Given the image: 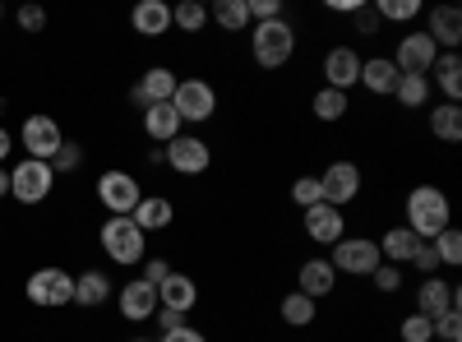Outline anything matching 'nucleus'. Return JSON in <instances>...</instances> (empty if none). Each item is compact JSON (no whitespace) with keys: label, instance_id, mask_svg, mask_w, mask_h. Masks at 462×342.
Segmentation results:
<instances>
[{"label":"nucleus","instance_id":"obj_1","mask_svg":"<svg viewBox=\"0 0 462 342\" xmlns=\"http://www.w3.org/2000/svg\"><path fill=\"white\" fill-rule=\"evenodd\" d=\"M402 226L416 241H435L444 226H453V204L439 185H411L407 189V204H402Z\"/></svg>","mask_w":462,"mask_h":342},{"label":"nucleus","instance_id":"obj_2","mask_svg":"<svg viewBox=\"0 0 462 342\" xmlns=\"http://www.w3.org/2000/svg\"><path fill=\"white\" fill-rule=\"evenodd\" d=\"M250 56H254L259 69H282L296 56V28H291V19L250 23Z\"/></svg>","mask_w":462,"mask_h":342},{"label":"nucleus","instance_id":"obj_3","mask_svg":"<svg viewBox=\"0 0 462 342\" xmlns=\"http://www.w3.org/2000/svg\"><path fill=\"white\" fill-rule=\"evenodd\" d=\"M97 241H102V254L111 263H121V269H134V263L148 259V236L134 226V217H106Z\"/></svg>","mask_w":462,"mask_h":342},{"label":"nucleus","instance_id":"obj_4","mask_svg":"<svg viewBox=\"0 0 462 342\" xmlns=\"http://www.w3.org/2000/svg\"><path fill=\"white\" fill-rule=\"evenodd\" d=\"M328 263H333V273L342 278H370L374 269H379V245H374V236H342L333 250H328Z\"/></svg>","mask_w":462,"mask_h":342},{"label":"nucleus","instance_id":"obj_5","mask_svg":"<svg viewBox=\"0 0 462 342\" xmlns=\"http://www.w3.org/2000/svg\"><path fill=\"white\" fill-rule=\"evenodd\" d=\"M171 106H176L180 125H204L217 116V88L208 79H180L171 93Z\"/></svg>","mask_w":462,"mask_h":342},{"label":"nucleus","instance_id":"obj_6","mask_svg":"<svg viewBox=\"0 0 462 342\" xmlns=\"http://www.w3.org/2000/svg\"><path fill=\"white\" fill-rule=\"evenodd\" d=\"M139 180L130 176V171H121V167H111V171H102L97 176V204L111 213V217H130L134 208H139Z\"/></svg>","mask_w":462,"mask_h":342},{"label":"nucleus","instance_id":"obj_7","mask_svg":"<svg viewBox=\"0 0 462 342\" xmlns=\"http://www.w3.org/2000/svg\"><path fill=\"white\" fill-rule=\"evenodd\" d=\"M23 291H28V300L37 310H56V306H69V300H74V278L65 269H56V263H47V269L28 273Z\"/></svg>","mask_w":462,"mask_h":342},{"label":"nucleus","instance_id":"obj_8","mask_svg":"<svg viewBox=\"0 0 462 342\" xmlns=\"http://www.w3.org/2000/svg\"><path fill=\"white\" fill-rule=\"evenodd\" d=\"M51 185H56L51 162H32V158H23V162L10 167V199H19V204H42V199L51 195Z\"/></svg>","mask_w":462,"mask_h":342},{"label":"nucleus","instance_id":"obj_9","mask_svg":"<svg viewBox=\"0 0 462 342\" xmlns=\"http://www.w3.org/2000/svg\"><path fill=\"white\" fill-rule=\"evenodd\" d=\"M162 162H167L176 176H204V171L213 167V148H208V139H199V134H176V139L162 148Z\"/></svg>","mask_w":462,"mask_h":342},{"label":"nucleus","instance_id":"obj_10","mask_svg":"<svg viewBox=\"0 0 462 342\" xmlns=\"http://www.w3.org/2000/svg\"><path fill=\"white\" fill-rule=\"evenodd\" d=\"M319 185H324V204L346 208V204H356V199H361V185H365V176H361V167H356V162L337 158V162H328V167H324Z\"/></svg>","mask_w":462,"mask_h":342},{"label":"nucleus","instance_id":"obj_11","mask_svg":"<svg viewBox=\"0 0 462 342\" xmlns=\"http://www.w3.org/2000/svg\"><path fill=\"white\" fill-rule=\"evenodd\" d=\"M19 143H23V158H32V162H51V158L60 153L65 134H60V125H56L51 116H42V111H37V116L23 121Z\"/></svg>","mask_w":462,"mask_h":342},{"label":"nucleus","instance_id":"obj_12","mask_svg":"<svg viewBox=\"0 0 462 342\" xmlns=\"http://www.w3.org/2000/svg\"><path fill=\"white\" fill-rule=\"evenodd\" d=\"M435 56H439V47H435L420 28H411V32L398 37V51H393L389 60L398 65V74H430Z\"/></svg>","mask_w":462,"mask_h":342},{"label":"nucleus","instance_id":"obj_13","mask_svg":"<svg viewBox=\"0 0 462 342\" xmlns=\"http://www.w3.org/2000/svg\"><path fill=\"white\" fill-rule=\"evenodd\" d=\"M300 226H305V236H310L315 245H328V250L346 236V217H342V208H333V204L305 208V213H300Z\"/></svg>","mask_w":462,"mask_h":342},{"label":"nucleus","instance_id":"obj_14","mask_svg":"<svg viewBox=\"0 0 462 342\" xmlns=\"http://www.w3.org/2000/svg\"><path fill=\"white\" fill-rule=\"evenodd\" d=\"M462 300V287H453L448 278H420V287H416V315H426V319H439L444 310H453Z\"/></svg>","mask_w":462,"mask_h":342},{"label":"nucleus","instance_id":"obj_15","mask_svg":"<svg viewBox=\"0 0 462 342\" xmlns=\"http://www.w3.org/2000/svg\"><path fill=\"white\" fill-rule=\"evenodd\" d=\"M356 84H361V51H352V47L324 51V88L346 93V88H356Z\"/></svg>","mask_w":462,"mask_h":342},{"label":"nucleus","instance_id":"obj_16","mask_svg":"<svg viewBox=\"0 0 462 342\" xmlns=\"http://www.w3.org/2000/svg\"><path fill=\"white\" fill-rule=\"evenodd\" d=\"M116 306H121V315L130 324H143V319L158 315V287H148L143 278H130L121 291H116Z\"/></svg>","mask_w":462,"mask_h":342},{"label":"nucleus","instance_id":"obj_17","mask_svg":"<svg viewBox=\"0 0 462 342\" xmlns=\"http://www.w3.org/2000/svg\"><path fill=\"white\" fill-rule=\"evenodd\" d=\"M420 32H426L439 51H457L462 47V10L457 5H435L426 14V28Z\"/></svg>","mask_w":462,"mask_h":342},{"label":"nucleus","instance_id":"obj_18","mask_svg":"<svg viewBox=\"0 0 462 342\" xmlns=\"http://www.w3.org/2000/svg\"><path fill=\"white\" fill-rule=\"evenodd\" d=\"M176 69H167V65H152V69H143L139 74V84L130 88V102H139V106H158V102H171V93H176Z\"/></svg>","mask_w":462,"mask_h":342},{"label":"nucleus","instance_id":"obj_19","mask_svg":"<svg viewBox=\"0 0 462 342\" xmlns=\"http://www.w3.org/2000/svg\"><path fill=\"white\" fill-rule=\"evenodd\" d=\"M296 291H300V296H310V300L333 296V291H337L333 263H328V259H300V269H296Z\"/></svg>","mask_w":462,"mask_h":342},{"label":"nucleus","instance_id":"obj_20","mask_svg":"<svg viewBox=\"0 0 462 342\" xmlns=\"http://www.w3.org/2000/svg\"><path fill=\"white\" fill-rule=\"evenodd\" d=\"M158 306L162 310H176V315H189L199 306V282L189 273H171L162 287H158Z\"/></svg>","mask_w":462,"mask_h":342},{"label":"nucleus","instance_id":"obj_21","mask_svg":"<svg viewBox=\"0 0 462 342\" xmlns=\"http://www.w3.org/2000/svg\"><path fill=\"white\" fill-rule=\"evenodd\" d=\"M130 217H134V226H139L143 236H152V232H167V226L176 222V204L167 195H143Z\"/></svg>","mask_w":462,"mask_h":342},{"label":"nucleus","instance_id":"obj_22","mask_svg":"<svg viewBox=\"0 0 462 342\" xmlns=\"http://www.w3.org/2000/svg\"><path fill=\"white\" fill-rule=\"evenodd\" d=\"M130 28L139 37H167L171 32V5L167 0H139L134 14H130Z\"/></svg>","mask_w":462,"mask_h":342},{"label":"nucleus","instance_id":"obj_23","mask_svg":"<svg viewBox=\"0 0 462 342\" xmlns=\"http://www.w3.org/2000/svg\"><path fill=\"white\" fill-rule=\"evenodd\" d=\"M361 88L374 93V97H393L398 88V65L389 56H365L361 60Z\"/></svg>","mask_w":462,"mask_h":342},{"label":"nucleus","instance_id":"obj_24","mask_svg":"<svg viewBox=\"0 0 462 342\" xmlns=\"http://www.w3.org/2000/svg\"><path fill=\"white\" fill-rule=\"evenodd\" d=\"M143 134L152 143H171L176 134H185L180 116H176V106L171 102H158V106H143Z\"/></svg>","mask_w":462,"mask_h":342},{"label":"nucleus","instance_id":"obj_25","mask_svg":"<svg viewBox=\"0 0 462 342\" xmlns=\"http://www.w3.org/2000/svg\"><path fill=\"white\" fill-rule=\"evenodd\" d=\"M374 245H379V259H383V263H393V269H407V259H411V250H416V236L407 232L402 222H393Z\"/></svg>","mask_w":462,"mask_h":342},{"label":"nucleus","instance_id":"obj_26","mask_svg":"<svg viewBox=\"0 0 462 342\" xmlns=\"http://www.w3.org/2000/svg\"><path fill=\"white\" fill-rule=\"evenodd\" d=\"M116 291H111V278L102 273V269H88V273H79L74 278V306H84V310H97L102 300H111Z\"/></svg>","mask_w":462,"mask_h":342},{"label":"nucleus","instance_id":"obj_27","mask_svg":"<svg viewBox=\"0 0 462 342\" xmlns=\"http://www.w3.org/2000/svg\"><path fill=\"white\" fill-rule=\"evenodd\" d=\"M430 74H435V84H439V93H444L448 102L462 97V56H457V51H439L435 65H430Z\"/></svg>","mask_w":462,"mask_h":342},{"label":"nucleus","instance_id":"obj_28","mask_svg":"<svg viewBox=\"0 0 462 342\" xmlns=\"http://www.w3.org/2000/svg\"><path fill=\"white\" fill-rule=\"evenodd\" d=\"M278 315H282V324H291V328H310L315 315H319V300L300 296V291H287V296L278 300Z\"/></svg>","mask_w":462,"mask_h":342},{"label":"nucleus","instance_id":"obj_29","mask_svg":"<svg viewBox=\"0 0 462 342\" xmlns=\"http://www.w3.org/2000/svg\"><path fill=\"white\" fill-rule=\"evenodd\" d=\"M393 97H398L407 111L430 106V74H398V88H393Z\"/></svg>","mask_w":462,"mask_h":342},{"label":"nucleus","instance_id":"obj_30","mask_svg":"<svg viewBox=\"0 0 462 342\" xmlns=\"http://www.w3.org/2000/svg\"><path fill=\"white\" fill-rule=\"evenodd\" d=\"M430 134L444 139V143H457L462 139V106L457 102H439L430 111Z\"/></svg>","mask_w":462,"mask_h":342},{"label":"nucleus","instance_id":"obj_31","mask_svg":"<svg viewBox=\"0 0 462 342\" xmlns=\"http://www.w3.org/2000/svg\"><path fill=\"white\" fill-rule=\"evenodd\" d=\"M346 93H337V88H319L315 97H310V111H315V121H324V125H337L342 116H346Z\"/></svg>","mask_w":462,"mask_h":342},{"label":"nucleus","instance_id":"obj_32","mask_svg":"<svg viewBox=\"0 0 462 342\" xmlns=\"http://www.w3.org/2000/svg\"><path fill=\"white\" fill-rule=\"evenodd\" d=\"M213 23H217L222 32H245V28H250L245 0H213Z\"/></svg>","mask_w":462,"mask_h":342},{"label":"nucleus","instance_id":"obj_33","mask_svg":"<svg viewBox=\"0 0 462 342\" xmlns=\"http://www.w3.org/2000/svg\"><path fill=\"white\" fill-rule=\"evenodd\" d=\"M171 28H180V32H204V28H208V10L199 5V0H180V5H171Z\"/></svg>","mask_w":462,"mask_h":342},{"label":"nucleus","instance_id":"obj_34","mask_svg":"<svg viewBox=\"0 0 462 342\" xmlns=\"http://www.w3.org/2000/svg\"><path fill=\"white\" fill-rule=\"evenodd\" d=\"M430 245L439 254V269H444V263H448V269H457V263H462V232H457V226H444Z\"/></svg>","mask_w":462,"mask_h":342},{"label":"nucleus","instance_id":"obj_35","mask_svg":"<svg viewBox=\"0 0 462 342\" xmlns=\"http://www.w3.org/2000/svg\"><path fill=\"white\" fill-rule=\"evenodd\" d=\"M291 204L305 213V208H315V204H324V185H319V176H296L291 180Z\"/></svg>","mask_w":462,"mask_h":342},{"label":"nucleus","instance_id":"obj_36","mask_svg":"<svg viewBox=\"0 0 462 342\" xmlns=\"http://www.w3.org/2000/svg\"><path fill=\"white\" fill-rule=\"evenodd\" d=\"M374 14H379V23L383 19L389 23H411V19H420V0H379Z\"/></svg>","mask_w":462,"mask_h":342},{"label":"nucleus","instance_id":"obj_37","mask_svg":"<svg viewBox=\"0 0 462 342\" xmlns=\"http://www.w3.org/2000/svg\"><path fill=\"white\" fill-rule=\"evenodd\" d=\"M398 337H402V342H435V324H430L426 315L411 310V315L398 324Z\"/></svg>","mask_w":462,"mask_h":342},{"label":"nucleus","instance_id":"obj_38","mask_svg":"<svg viewBox=\"0 0 462 342\" xmlns=\"http://www.w3.org/2000/svg\"><path fill=\"white\" fill-rule=\"evenodd\" d=\"M407 263H411V269H416L420 278H435V273H439V254H435V245H430V241H416V250H411V259H407Z\"/></svg>","mask_w":462,"mask_h":342},{"label":"nucleus","instance_id":"obj_39","mask_svg":"<svg viewBox=\"0 0 462 342\" xmlns=\"http://www.w3.org/2000/svg\"><path fill=\"white\" fill-rule=\"evenodd\" d=\"M370 282H374L379 296H398V291H402V269H393V263H379V269L370 273Z\"/></svg>","mask_w":462,"mask_h":342},{"label":"nucleus","instance_id":"obj_40","mask_svg":"<svg viewBox=\"0 0 462 342\" xmlns=\"http://www.w3.org/2000/svg\"><path fill=\"white\" fill-rule=\"evenodd\" d=\"M250 10V23H273V19H287V5L282 0H245Z\"/></svg>","mask_w":462,"mask_h":342},{"label":"nucleus","instance_id":"obj_41","mask_svg":"<svg viewBox=\"0 0 462 342\" xmlns=\"http://www.w3.org/2000/svg\"><path fill=\"white\" fill-rule=\"evenodd\" d=\"M435 324V337L439 342H462V310L453 306V310H444L439 319H430Z\"/></svg>","mask_w":462,"mask_h":342},{"label":"nucleus","instance_id":"obj_42","mask_svg":"<svg viewBox=\"0 0 462 342\" xmlns=\"http://www.w3.org/2000/svg\"><path fill=\"white\" fill-rule=\"evenodd\" d=\"M171 273H176V269H171L167 259H143V273H139V278H143L148 287H162V282H167Z\"/></svg>","mask_w":462,"mask_h":342},{"label":"nucleus","instance_id":"obj_43","mask_svg":"<svg viewBox=\"0 0 462 342\" xmlns=\"http://www.w3.org/2000/svg\"><path fill=\"white\" fill-rule=\"evenodd\" d=\"M79 162H84V148L79 143H60V153L51 158V171H74Z\"/></svg>","mask_w":462,"mask_h":342},{"label":"nucleus","instance_id":"obj_44","mask_svg":"<svg viewBox=\"0 0 462 342\" xmlns=\"http://www.w3.org/2000/svg\"><path fill=\"white\" fill-rule=\"evenodd\" d=\"M14 19H19L23 32H42V28H47V10H37V5H19Z\"/></svg>","mask_w":462,"mask_h":342},{"label":"nucleus","instance_id":"obj_45","mask_svg":"<svg viewBox=\"0 0 462 342\" xmlns=\"http://www.w3.org/2000/svg\"><path fill=\"white\" fill-rule=\"evenodd\" d=\"M356 19V37H374L379 32V14H374V5H365L361 14H352Z\"/></svg>","mask_w":462,"mask_h":342},{"label":"nucleus","instance_id":"obj_46","mask_svg":"<svg viewBox=\"0 0 462 342\" xmlns=\"http://www.w3.org/2000/svg\"><path fill=\"white\" fill-rule=\"evenodd\" d=\"M158 342H208V333H199V328H189V324H180L176 333H162Z\"/></svg>","mask_w":462,"mask_h":342},{"label":"nucleus","instance_id":"obj_47","mask_svg":"<svg viewBox=\"0 0 462 342\" xmlns=\"http://www.w3.org/2000/svg\"><path fill=\"white\" fill-rule=\"evenodd\" d=\"M152 319H158V328H162V333H176V328L185 324V315H176V310H162V306H158V315H152Z\"/></svg>","mask_w":462,"mask_h":342},{"label":"nucleus","instance_id":"obj_48","mask_svg":"<svg viewBox=\"0 0 462 342\" xmlns=\"http://www.w3.org/2000/svg\"><path fill=\"white\" fill-rule=\"evenodd\" d=\"M328 10H333V14H361L365 0H328Z\"/></svg>","mask_w":462,"mask_h":342},{"label":"nucleus","instance_id":"obj_49","mask_svg":"<svg viewBox=\"0 0 462 342\" xmlns=\"http://www.w3.org/2000/svg\"><path fill=\"white\" fill-rule=\"evenodd\" d=\"M10 148H14V134L0 125V167H5V158H10Z\"/></svg>","mask_w":462,"mask_h":342},{"label":"nucleus","instance_id":"obj_50","mask_svg":"<svg viewBox=\"0 0 462 342\" xmlns=\"http://www.w3.org/2000/svg\"><path fill=\"white\" fill-rule=\"evenodd\" d=\"M5 195H10V171L0 167V199H5Z\"/></svg>","mask_w":462,"mask_h":342},{"label":"nucleus","instance_id":"obj_51","mask_svg":"<svg viewBox=\"0 0 462 342\" xmlns=\"http://www.w3.org/2000/svg\"><path fill=\"white\" fill-rule=\"evenodd\" d=\"M130 342H148V337H130Z\"/></svg>","mask_w":462,"mask_h":342},{"label":"nucleus","instance_id":"obj_52","mask_svg":"<svg viewBox=\"0 0 462 342\" xmlns=\"http://www.w3.org/2000/svg\"><path fill=\"white\" fill-rule=\"evenodd\" d=\"M0 19H5V10H0Z\"/></svg>","mask_w":462,"mask_h":342}]
</instances>
